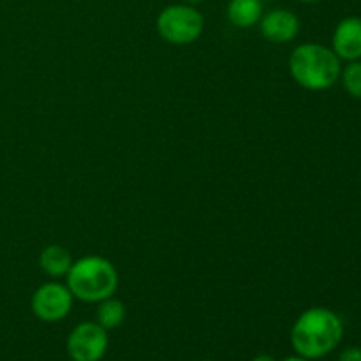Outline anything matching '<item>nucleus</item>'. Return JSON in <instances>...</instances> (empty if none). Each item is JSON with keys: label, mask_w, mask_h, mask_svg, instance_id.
Listing matches in <instances>:
<instances>
[{"label": "nucleus", "mask_w": 361, "mask_h": 361, "mask_svg": "<svg viewBox=\"0 0 361 361\" xmlns=\"http://www.w3.org/2000/svg\"><path fill=\"white\" fill-rule=\"evenodd\" d=\"M344 337L342 319L330 309L312 307L300 314L291 330V344L296 355L319 360L330 355Z\"/></svg>", "instance_id": "f257e3e1"}, {"label": "nucleus", "mask_w": 361, "mask_h": 361, "mask_svg": "<svg viewBox=\"0 0 361 361\" xmlns=\"http://www.w3.org/2000/svg\"><path fill=\"white\" fill-rule=\"evenodd\" d=\"M289 73L305 90H328L341 78V59L331 48L317 42H303L289 56Z\"/></svg>", "instance_id": "f03ea898"}, {"label": "nucleus", "mask_w": 361, "mask_h": 361, "mask_svg": "<svg viewBox=\"0 0 361 361\" xmlns=\"http://www.w3.org/2000/svg\"><path fill=\"white\" fill-rule=\"evenodd\" d=\"M66 277L71 295L85 303L102 302L115 295L118 288L116 268L101 256H85L73 261Z\"/></svg>", "instance_id": "7ed1b4c3"}, {"label": "nucleus", "mask_w": 361, "mask_h": 361, "mask_svg": "<svg viewBox=\"0 0 361 361\" xmlns=\"http://www.w3.org/2000/svg\"><path fill=\"white\" fill-rule=\"evenodd\" d=\"M159 35L169 44H192L204 30V18L190 4H173L159 13L155 21Z\"/></svg>", "instance_id": "20e7f679"}, {"label": "nucleus", "mask_w": 361, "mask_h": 361, "mask_svg": "<svg viewBox=\"0 0 361 361\" xmlns=\"http://www.w3.org/2000/svg\"><path fill=\"white\" fill-rule=\"evenodd\" d=\"M108 331L94 321L80 323L67 338V353L73 361H101L108 351Z\"/></svg>", "instance_id": "39448f33"}, {"label": "nucleus", "mask_w": 361, "mask_h": 361, "mask_svg": "<svg viewBox=\"0 0 361 361\" xmlns=\"http://www.w3.org/2000/svg\"><path fill=\"white\" fill-rule=\"evenodd\" d=\"M74 296L69 288L59 282H46L32 295V312L39 321L59 323L73 309Z\"/></svg>", "instance_id": "423d86ee"}, {"label": "nucleus", "mask_w": 361, "mask_h": 361, "mask_svg": "<svg viewBox=\"0 0 361 361\" xmlns=\"http://www.w3.org/2000/svg\"><path fill=\"white\" fill-rule=\"evenodd\" d=\"M259 30L267 41L275 44H286L293 41L300 32V20L293 11L274 9L263 14L259 20Z\"/></svg>", "instance_id": "0eeeda50"}, {"label": "nucleus", "mask_w": 361, "mask_h": 361, "mask_svg": "<svg viewBox=\"0 0 361 361\" xmlns=\"http://www.w3.org/2000/svg\"><path fill=\"white\" fill-rule=\"evenodd\" d=\"M331 49L345 62L361 60V18L348 16L335 27Z\"/></svg>", "instance_id": "6e6552de"}, {"label": "nucleus", "mask_w": 361, "mask_h": 361, "mask_svg": "<svg viewBox=\"0 0 361 361\" xmlns=\"http://www.w3.org/2000/svg\"><path fill=\"white\" fill-rule=\"evenodd\" d=\"M263 18L261 0H229L228 20L238 28H249L259 23Z\"/></svg>", "instance_id": "1a4fd4ad"}, {"label": "nucleus", "mask_w": 361, "mask_h": 361, "mask_svg": "<svg viewBox=\"0 0 361 361\" xmlns=\"http://www.w3.org/2000/svg\"><path fill=\"white\" fill-rule=\"evenodd\" d=\"M39 267L49 277H66L73 267V257L66 247L48 245L39 256Z\"/></svg>", "instance_id": "9d476101"}, {"label": "nucleus", "mask_w": 361, "mask_h": 361, "mask_svg": "<svg viewBox=\"0 0 361 361\" xmlns=\"http://www.w3.org/2000/svg\"><path fill=\"white\" fill-rule=\"evenodd\" d=\"M123 319H126V305L120 300L109 296V298L99 302L95 323L101 324L106 331L118 328L123 323Z\"/></svg>", "instance_id": "9b49d317"}, {"label": "nucleus", "mask_w": 361, "mask_h": 361, "mask_svg": "<svg viewBox=\"0 0 361 361\" xmlns=\"http://www.w3.org/2000/svg\"><path fill=\"white\" fill-rule=\"evenodd\" d=\"M342 85L351 97L361 101V60L349 62L341 73Z\"/></svg>", "instance_id": "f8f14e48"}, {"label": "nucleus", "mask_w": 361, "mask_h": 361, "mask_svg": "<svg viewBox=\"0 0 361 361\" xmlns=\"http://www.w3.org/2000/svg\"><path fill=\"white\" fill-rule=\"evenodd\" d=\"M338 361H361V348H348L341 353Z\"/></svg>", "instance_id": "ddd939ff"}, {"label": "nucleus", "mask_w": 361, "mask_h": 361, "mask_svg": "<svg viewBox=\"0 0 361 361\" xmlns=\"http://www.w3.org/2000/svg\"><path fill=\"white\" fill-rule=\"evenodd\" d=\"M252 361H277V360L270 355H259V356H256Z\"/></svg>", "instance_id": "4468645a"}, {"label": "nucleus", "mask_w": 361, "mask_h": 361, "mask_svg": "<svg viewBox=\"0 0 361 361\" xmlns=\"http://www.w3.org/2000/svg\"><path fill=\"white\" fill-rule=\"evenodd\" d=\"M282 361H314V360H309V358H303V356H289V358H284Z\"/></svg>", "instance_id": "2eb2a0df"}, {"label": "nucleus", "mask_w": 361, "mask_h": 361, "mask_svg": "<svg viewBox=\"0 0 361 361\" xmlns=\"http://www.w3.org/2000/svg\"><path fill=\"white\" fill-rule=\"evenodd\" d=\"M187 4H190V6H196V4H201V2H204V0H185Z\"/></svg>", "instance_id": "dca6fc26"}, {"label": "nucleus", "mask_w": 361, "mask_h": 361, "mask_svg": "<svg viewBox=\"0 0 361 361\" xmlns=\"http://www.w3.org/2000/svg\"><path fill=\"white\" fill-rule=\"evenodd\" d=\"M300 2H303V4H316V2H319V0H300Z\"/></svg>", "instance_id": "f3484780"}, {"label": "nucleus", "mask_w": 361, "mask_h": 361, "mask_svg": "<svg viewBox=\"0 0 361 361\" xmlns=\"http://www.w3.org/2000/svg\"><path fill=\"white\" fill-rule=\"evenodd\" d=\"M261 2H270V0H261Z\"/></svg>", "instance_id": "a211bd4d"}, {"label": "nucleus", "mask_w": 361, "mask_h": 361, "mask_svg": "<svg viewBox=\"0 0 361 361\" xmlns=\"http://www.w3.org/2000/svg\"><path fill=\"white\" fill-rule=\"evenodd\" d=\"M207 361H208V360H207Z\"/></svg>", "instance_id": "6ab92c4d"}]
</instances>
